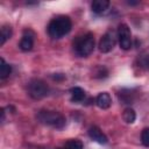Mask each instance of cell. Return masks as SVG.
I'll list each match as a JSON object with an SVG mask.
<instances>
[{"mask_svg": "<svg viewBox=\"0 0 149 149\" xmlns=\"http://www.w3.org/2000/svg\"><path fill=\"white\" fill-rule=\"evenodd\" d=\"M72 28V22L69 16L59 15L54 17L48 26V34L51 38H62L68 35Z\"/></svg>", "mask_w": 149, "mask_h": 149, "instance_id": "cell-1", "label": "cell"}, {"mask_svg": "<svg viewBox=\"0 0 149 149\" xmlns=\"http://www.w3.org/2000/svg\"><path fill=\"white\" fill-rule=\"evenodd\" d=\"M37 120L47 126H50L52 128L56 129H62L65 127L66 120L64 118L63 114H61L59 112L56 111H47V109H42L37 113Z\"/></svg>", "mask_w": 149, "mask_h": 149, "instance_id": "cell-2", "label": "cell"}, {"mask_svg": "<svg viewBox=\"0 0 149 149\" xmlns=\"http://www.w3.org/2000/svg\"><path fill=\"white\" fill-rule=\"evenodd\" d=\"M94 36L92 33H86L81 36H78L74 42H73V49L76 51V54L80 57H86L88 56L93 49H94Z\"/></svg>", "mask_w": 149, "mask_h": 149, "instance_id": "cell-3", "label": "cell"}, {"mask_svg": "<svg viewBox=\"0 0 149 149\" xmlns=\"http://www.w3.org/2000/svg\"><path fill=\"white\" fill-rule=\"evenodd\" d=\"M49 93V87L42 79H33L28 84V94L36 100L47 97Z\"/></svg>", "mask_w": 149, "mask_h": 149, "instance_id": "cell-4", "label": "cell"}, {"mask_svg": "<svg viewBox=\"0 0 149 149\" xmlns=\"http://www.w3.org/2000/svg\"><path fill=\"white\" fill-rule=\"evenodd\" d=\"M118 41L120 44V48L123 50H128L132 48V34L130 29L126 23H121L118 27Z\"/></svg>", "mask_w": 149, "mask_h": 149, "instance_id": "cell-5", "label": "cell"}, {"mask_svg": "<svg viewBox=\"0 0 149 149\" xmlns=\"http://www.w3.org/2000/svg\"><path fill=\"white\" fill-rule=\"evenodd\" d=\"M116 40H118V36L114 34V31L108 30L107 33H105L102 35V37L99 41V45H98L99 47V50L101 52H104V54L112 51L113 48L116 44Z\"/></svg>", "mask_w": 149, "mask_h": 149, "instance_id": "cell-6", "label": "cell"}, {"mask_svg": "<svg viewBox=\"0 0 149 149\" xmlns=\"http://www.w3.org/2000/svg\"><path fill=\"white\" fill-rule=\"evenodd\" d=\"M34 33L31 30H24L23 31V35H22V38L20 41V49L22 51H29L33 49V45H34Z\"/></svg>", "mask_w": 149, "mask_h": 149, "instance_id": "cell-7", "label": "cell"}, {"mask_svg": "<svg viewBox=\"0 0 149 149\" xmlns=\"http://www.w3.org/2000/svg\"><path fill=\"white\" fill-rule=\"evenodd\" d=\"M87 134H88V136H90L94 142H97V143L106 144V143L108 142L107 136H106V135L100 130V128L97 127V126H92V127H90Z\"/></svg>", "mask_w": 149, "mask_h": 149, "instance_id": "cell-8", "label": "cell"}, {"mask_svg": "<svg viewBox=\"0 0 149 149\" xmlns=\"http://www.w3.org/2000/svg\"><path fill=\"white\" fill-rule=\"evenodd\" d=\"M95 105L101 108V109H107L111 107L112 105V98L109 95V93L107 92H101L97 95L95 98Z\"/></svg>", "mask_w": 149, "mask_h": 149, "instance_id": "cell-9", "label": "cell"}, {"mask_svg": "<svg viewBox=\"0 0 149 149\" xmlns=\"http://www.w3.org/2000/svg\"><path fill=\"white\" fill-rule=\"evenodd\" d=\"M109 6V1L108 0H94L91 5L92 7V10L95 13V14H102L104 12L107 10Z\"/></svg>", "mask_w": 149, "mask_h": 149, "instance_id": "cell-10", "label": "cell"}, {"mask_svg": "<svg viewBox=\"0 0 149 149\" xmlns=\"http://www.w3.org/2000/svg\"><path fill=\"white\" fill-rule=\"evenodd\" d=\"M70 94H71V100L74 101V102H80L85 98V91L79 86L72 87L70 90Z\"/></svg>", "mask_w": 149, "mask_h": 149, "instance_id": "cell-11", "label": "cell"}, {"mask_svg": "<svg viewBox=\"0 0 149 149\" xmlns=\"http://www.w3.org/2000/svg\"><path fill=\"white\" fill-rule=\"evenodd\" d=\"M122 119H123V121L127 122V123H133V122L135 121V119H136V113H135V111H134L133 108H130V107L126 108V109L123 111V113H122Z\"/></svg>", "mask_w": 149, "mask_h": 149, "instance_id": "cell-12", "label": "cell"}, {"mask_svg": "<svg viewBox=\"0 0 149 149\" xmlns=\"http://www.w3.org/2000/svg\"><path fill=\"white\" fill-rule=\"evenodd\" d=\"M12 33H13V31H12L10 26H2V28H1V34H0V44H1V45H3V44L6 43V41L10 38Z\"/></svg>", "mask_w": 149, "mask_h": 149, "instance_id": "cell-13", "label": "cell"}, {"mask_svg": "<svg viewBox=\"0 0 149 149\" xmlns=\"http://www.w3.org/2000/svg\"><path fill=\"white\" fill-rule=\"evenodd\" d=\"M12 72V68L8 63H6V61L3 58H1V66H0V78L5 79L7 78Z\"/></svg>", "mask_w": 149, "mask_h": 149, "instance_id": "cell-14", "label": "cell"}, {"mask_svg": "<svg viewBox=\"0 0 149 149\" xmlns=\"http://www.w3.org/2000/svg\"><path fill=\"white\" fill-rule=\"evenodd\" d=\"M62 148L63 149H83L84 146H83L81 141H79V140H70V141L65 142V144Z\"/></svg>", "mask_w": 149, "mask_h": 149, "instance_id": "cell-15", "label": "cell"}, {"mask_svg": "<svg viewBox=\"0 0 149 149\" xmlns=\"http://www.w3.org/2000/svg\"><path fill=\"white\" fill-rule=\"evenodd\" d=\"M119 98L125 104H132V101H133V94L129 93V92H127V93H125V91L120 92L119 93Z\"/></svg>", "mask_w": 149, "mask_h": 149, "instance_id": "cell-16", "label": "cell"}, {"mask_svg": "<svg viewBox=\"0 0 149 149\" xmlns=\"http://www.w3.org/2000/svg\"><path fill=\"white\" fill-rule=\"evenodd\" d=\"M141 142L143 146L149 147V128H144L141 133Z\"/></svg>", "mask_w": 149, "mask_h": 149, "instance_id": "cell-17", "label": "cell"}, {"mask_svg": "<svg viewBox=\"0 0 149 149\" xmlns=\"http://www.w3.org/2000/svg\"><path fill=\"white\" fill-rule=\"evenodd\" d=\"M107 74H108V71L106 70V68H104V66H98V68L95 69V74H94V77H97V78H104V77H107Z\"/></svg>", "mask_w": 149, "mask_h": 149, "instance_id": "cell-18", "label": "cell"}, {"mask_svg": "<svg viewBox=\"0 0 149 149\" xmlns=\"http://www.w3.org/2000/svg\"><path fill=\"white\" fill-rule=\"evenodd\" d=\"M141 64H142V66L149 69V55H146L141 58Z\"/></svg>", "mask_w": 149, "mask_h": 149, "instance_id": "cell-19", "label": "cell"}, {"mask_svg": "<svg viewBox=\"0 0 149 149\" xmlns=\"http://www.w3.org/2000/svg\"><path fill=\"white\" fill-rule=\"evenodd\" d=\"M127 3L130 6H135V5H139V1H127Z\"/></svg>", "mask_w": 149, "mask_h": 149, "instance_id": "cell-20", "label": "cell"}]
</instances>
